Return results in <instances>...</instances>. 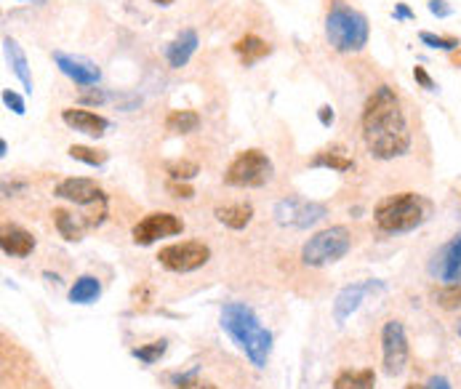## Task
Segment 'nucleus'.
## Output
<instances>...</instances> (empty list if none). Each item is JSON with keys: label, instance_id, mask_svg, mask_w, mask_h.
I'll return each mask as SVG.
<instances>
[{"label": "nucleus", "instance_id": "obj_1", "mask_svg": "<svg viewBox=\"0 0 461 389\" xmlns=\"http://www.w3.org/2000/svg\"><path fill=\"white\" fill-rule=\"evenodd\" d=\"M360 129H363L366 149L376 160H395L408 155L411 149V126H408L403 102L387 83L376 86L366 99Z\"/></svg>", "mask_w": 461, "mask_h": 389}, {"label": "nucleus", "instance_id": "obj_2", "mask_svg": "<svg viewBox=\"0 0 461 389\" xmlns=\"http://www.w3.org/2000/svg\"><path fill=\"white\" fill-rule=\"evenodd\" d=\"M222 328L229 334V339L245 352V357L256 366L264 368L270 352H272V334L258 323L256 312L243 304V301H229L222 307Z\"/></svg>", "mask_w": 461, "mask_h": 389}, {"label": "nucleus", "instance_id": "obj_3", "mask_svg": "<svg viewBox=\"0 0 461 389\" xmlns=\"http://www.w3.org/2000/svg\"><path fill=\"white\" fill-rule=\"evenodd\" d=\"M432 216V200H426L419 192H397L389 195L373 208V222L387 235L413 232Z\"/></svg>", "mask_w": 461, "mask_h": 389}, {"label": "nucleus", "instance_id": "obj_4", "mask_svg": "<svg viewBox=\"0 0 461 389\" xmlns=\"http://www.w3.org/2000/svg\"><path fill=\"white\" fill-rule=\"evenodd\" d=\"M370 24L366 14L347 6L344 0H333L326 14V40L339 54H360L368 46Z\"/></svg>", "mask_w": 461, "mask_h": 389}, {"label": "nucleus", "instance_id": "obj_5", "mask_svg": "<svg viewBox=\"0 0 461 389\" xmlns=\"http://www.w3.org/2000/svg\"><path fill=\"white\" fill-rule=\"evenodd\" d=\"M275 176V166L267 152L261 149H243L232 158V163L224 171V184L238 189H258L270 184Z\"/></svg>", "mask_w": 461, "mask_h": 389}, {"label": "nucleus", "instance_id": "obj_6", "mask_svg": "<svg viewBox=\"0 0 461 389\" xmlns=\"http://www.w3.org/2000/svg\"><path fill=\"white\" fill-rule=\"evenodd\" d=\"M352 248V235L347 227L336 224L328 229H320L314 232L310 240L304 243L301 248V261L307 267H328L336 264L339 259H344Z\"/></svg>", "mask_w": 461, "mask_h": 389}, {"label": "nucleus", "instance_id": "obj_7", "mask_svg": "<svg viewBox=\"0 0 461 389\" xmlns=\"http://www.w3.org/2000/svg\"><path fill=\"white\" fill-rule=\"evenodd\" d=\"M328 216V208L307 198H283L275 205V222L288 229H310Z\"/></svg>", "mask_w": 461, "mask_h": 389}, {"label": "nucleus", "instance_id": "obj_8", "mask_svg": "<svg viewBox=\"0 0 461 389\" xmlns=\"http://www.w3.org/2000/svg\"><path fill=\"white\" fill-rule=\"evenodd\" d=\"M211 259V248L200 240H185V243H171L166 248H160L158 261L166 267L168 272H195Z\"/></svg>", "mask_w": 461, "mask_h": 389}, {"label": "nucleus", "instance_id": "obj_9", "mask_svg": "<svg viewBox=\"0 0 461 389\" xmlns=\"http://www.w3.org/2000/svg\"><path fill=\"white\" fill-rule=\"evenodd\" d=\"M382 352H384V373L400 376L408 366V336L400 320H387L382 328Z\"/></svg>", "mask_w": 461, "mask_h": 389}, {"label": "nucleus", "instance_id": "obj_10", "mask_svg": "<svg viewBox=\"0 0 461 389\" xmlns=\"http://www.w3.org/2000/svg\"><path fill=\"white\" fill-rule=\"evenodd\" d=\"M185 232V222L176 216V214H168V211H152L144 219H139V224L133 227L131 238L136 245H152L160 238H173Z\"/></svg>", "mask_w": 461, "mask_h": 389}, {"label": "nucleus", "instance_id": "obj_11", "mask_svg": "<svg viewBox=\"0 0 461 389\" xmlns=\"http://www.w3.org/2000/svg\"><path fill=\"white\" fill-rule=\"evenodd\" d=\"M56 198H64L75 205H107V195L104 189L96 184L93 179L86 176H70V179H62L56 184Z\"/></svg>", "mask_w": 461, "mask_h": 389}, {"label": "nucleus", "instance_id": "obj_12", "mask_svg": "<svg viewBox=\"0 0 461 389\" xmlns=\"http://www.w3.org/2000/svg\"><path fill=\"white\" fill-rule=\"evenodd\" d=\"M429 275L443 280L445 285H459L461 283V235L448 240L429 261Z\"/></svg>", "mask_w": 461, "mask_h": 389}, {"label": "nucleus", "instance_id": "obj_13", "mask_svg": "<svg viewBox=\"0 0 461 389\" xmlns=\"http://www.w3.org/2000/svg\"><path fill=\"white\" fill-rule=\"evenodd\" d=\"M54 61H56V67L67 75L75 86H83V88H88V86H99V80H102V70L93 64L91 59L64 54V51H56Z\"/></svg>", "mask_w": 461, "mask_h": 389}, {"label": "nucleus", "instance_id": "obj_14", "mask_svg": "<svg viewBox=\"0 0 461 389\" xmlns=\"http://www.w3.org/2000/svg\"><path fill=\"white\" fill-rule=\"evenodd\" d=\"M62 123L67 129L77 131V133L91 136V139H102L107 133V129H110V120L104 115H96L91 110H75V107L62 110Z\"/></svg>", "mask_w": 461, "mask_h": 389}, {"label": "nucleus", "instance_id": "obj_15", "mask_svg": "<svg viewBox=\"0 0 461 389\" xmlns=\"http://www.w3.org/2000/svg\"><path fill=\"white\" fill-rule=\"evenodd\" d=\"M373 285H379V283L366 280V283L344 285V288L339 291V296L333 301V320H336V325H344V323H347V317H352V312L363 304V298H366L368 291H373Z\"/></svg>", "mask_w": 461, "mask_h": 389}, {"label": "nucleus", "instance_id": "obj_16", "mask_svg": "<svg viewBox=\"0 0 461 389\" xmlns=\"http://www.w3.org/2000/svg\"><path fill=\"white\" fill-rule=\"evenodd\" d=\"M198 46H200L198 32H195V30H182V32L166 46L168 67H171V70H182V67H187V61H189L192 54L198 51Z\"/></svg>", "mask_w": 461, "mask_h": 389}, {"label": "nucleus", "instance_id": "obj_17", "mask_svg": "<svg viewBox=\"0 0 461 389\" xmlns=\"http://www.w3.org/2000/svg\"><path fill=\"white\" fill-rule=\"evenodd\" d=\"M0 248H3L6 256L27 259L35 251V238H32V232H27L21 227H6L3 238H0Z\"/></svg>", "mask_w": 461, "mask_h": 389}, {"label": "nucleus", "instance_id": "obj_18", "mask_svg": "<svg viewBox=\"0 0 461 389\" xmlns=\"http://www.w3.org/2000/svg\"><path fill=\"white\" fill-rule=\"evenodd\" d=\"M214 216L224 224V227H229V229H245L251 219H254V205L251 203H224V205H216V211H214Z\"/></svg>", "mask_w": 461, "mask_h": 389}, {"label": "nucleus", "instance_id": "obj_19", "mask_svg": "<svg viewBox=\"0 0 461 389\" xmlns=\"http://www.w3.org/2000/svg\"><path fill=\"white\" fill-rule=\"evenodd\" d=\"M235 54L240 56V61H243L245 67H254L264 56L272 54V46H270L267 40H261L258 35H245L235 43Z\"/></svg>", "mask_w": 461, "mask_h": 389}, {"label": "nucleus", "instance_id": "obj_20", "mask_svg": "<svg viewBox=\"0 0 461 389\" xmlns=\"http://www.w3.org/2000/svg\"><path fill=\"white\" fill-rule=\"evenodd\" d=\"M3 48H6V56H8V61H11V70H14V75L19 77V83H21L27 91H32V75H30L27 54L21 51V46H19L14 37H3Z\"/></svg>", "mask_w": 461, "mask_h": 389}, {"label": "nucleus", "instance_id": "obj_21", "mask_svg": "<svg viewBox=\"0 0 461 389\" xmlns=\"http://www.w3.org/2000/svg\"><path fill=\"white\" fill-rule=\"evenodd\" d=\"M200 129V115L195 110H171L166 117V131L176 136H187Z\"/></svg>", "mask_w": 461, "mask_h": 389}, {"label": "nucleus", "instance_id": "obj_22", "mask_svg": "<svg viewBox=\"0 0 461 389\" xmlns=\"http://www.w3.org/2000/svg\"><path fill=\"white\" fill-rule=\"evenodd\" d=\"M102 296V283L93 275H80L75 280V285L70 288V301L73 304H93Z\"/></svg>", "mask_w": 461, "mask_h": 389}, {"label": "nucleus", "instance_id": "obj_23", "mask_svg": "<svg viewBox=\"0 0 461 389\" xmlns=\"http://www.w3.org/2000/svg\"><path fill=\"white\" fill-rule=\"evenodd\" d=\"M310 166L331 168V171H339V173H347V171L355 168V160L347 158L344 152H339V149H323V152H317L312 160H310Z\"/></svg>", "mask_w": 461, "mask_h": 389}, {"label": "nucleus", "instance_id": "obj_24", "mask_svg": "<svg viewBox=\"0 0 461 389\" xmlns=\"http://www.w3.org/2000/svg\"><path fill=\"white\" fill-rule=\"evenodd\" d=\"M376 387V373L370 368L363 371H341L333 381V389H373Z\"/></svg>", "mask_w": 461, "mask_h": 389}, {"label": "nucleus", "instance_id": "obj_25", "mask_svg": "<svg viewBox=\"0 0 461 389\" xmlns=\"http://www.w3.org/2000/svg\"><path fill=\"white\" fill-rule=\"evenodd\" d=\"M54 222H56V229L62 232V238L64 240H80L83 238V224L75 219V214H70V211H64V208H56L54 211Z\"/></svg>", "mask_w": 461, "mask_h": 389}, {"label": "nucleus", "instance_id": "obj_26", "mask_svg": "<svg viewBox=\"0 0 461 389\" xmlns=\"http://www.w3.org/2000/svg\"><path fill=\"white\" fill-rule=\"evenodd\" d=\"M67 152H70L73 160H80V163H86V166H91V168H102L110 160V152L96 149V147H86V144H73Z\"/></svg>", "mask_w": 461, "mask_h": 389}, {"label": "nucleus", "instance_id": "obj_27", "mask_svg": "<svg viewBox=\"0 0 461 389\" xmlns=\"http://www.w3.org/2000/svg\"><path fill=\"white\" fill-rule=\"evenodd\" d=\"M166 347L168 344L160 339V341H152V344H144V347H136L131 354H133L139 363H144V366H155V363L166 354Z\"/></svg>", "mask_w": 461, "mask_h": 389}, {"label": "nucleus", "instance_id": "obj_28", "mask_svg": "<svg viewBox=\"0 0 461 389\" xmlns=\"http://www.w3.org/2000/svg\"><path fill=\"white\" fill-rule=\"evenodd\" d=\"M166 171L171 173L173 182H189V179H195L200 173V166L192 163V160H173V163H168Z\"/></svg>", "mask_w": 461, "mask_h": 389}, {"label": "nucleus", "instance_id": "obj_29", "mask_svg": "<svg viewBox=\"0 0 461 389\" xmlns=\"http://www.w3.org/2000/svg\"><path fill=\"white\" fill-rule=\"evenodd\" d=\"M419 40L429 46V48H438V51H456L459 48V40L456 37H443L435 35V32H419Z\"/></svg>", "mask_w": 461, "mask_h": 389}, {"label": "nucleus", "instance_id": "obj_30", "mask_svg": "<svg viewBox=\"0 0 461 389\" xmlns=\"http://www.w3.org/2000/svg\"><path fill=\"white\" fill-rule=\"evenodd\" d=\"M435 298H438V304L445 307V310H459L461 288L459 285H445V288H440V291H435Z\"/></svg>", "mask_w": 461, "mask_h": 389}, {"label": "nucleus", "instance_id": "obj_31", "mask_svg": "<svg viewBox=\"0 0 461 389\" xmlns=\"http://www.w3.org/2000/svg\"><path fill=\"white\" fill-rule=\"evenodd\" d=\"M107 99H110V93L104 91V88H96V86H88L86 91H80V96H77V102H80V104H91V107L104 104Z\"/></svg>", "mask_w": 461, "mask_h": 389}, {"label": "nucleus", "instance_id": "obj_32", "mask_svg": "<svg viewBox=\"0 0 461 389\" xmlns=\"http://www.w3.org/2000/svg\"><path fill=\"white\" fill-rule=\"evenodd\" d=\"M3 104L14 112V115H24V112H27V107H24V99H21L17 91H11V88H6V91H3Z\"/></svg>", "mask_w": 461, "mask_h": 389}, {"label": "nucleus", "instance_id": "obj_33", "mask_svg": "<svg viewBox=\"0 0 461 389\" xmlns=\"http://www.w3.org/2000/svg\"><path fill=\"white\" fill-rule=\"evenodd\" d=\"M166 189L173 195V198H179V200H189V198H195V189L187 184V182H173V179H171V182L166 184Z\"/></svg>", "mask_w": 461, "mask_h": 389}, {"label": "nucleus", "instance_id": "obj_34", "mask_svg": "<svg viewBox=\"0 0 461 389\" xmlns=\"http://www.w3.org/2000/svg\"><path fill=\"white\" fill-rule=\"evenodd\" d=\"M171 384L179 389L195 387V384H198V368H192V371H187V373H173V376H171Z\"/></svg>", "mask_w": 461, "mask_h": 389}, {"label": "nucleus", "instance_id": "obj_35", "mask_svg": "<svg viewBox=\"0 0 461 389\" xmlns=\"http://www.w3.org/2000/svg\"><path fill=\"white\" fill-rule=\"evenodd\" d=\"M426 6H429V11H432V17H438V19L453 17V6H448V0H429Z\"/></svg>", "mask_w": 461, "mask_h": 389}, {"label": "nucleus", "instance_id": "obj_36", "mask_svg": "<svg viewBox=\"0 0 461 389\" xmlns=\"http://www.w3.org/2000/svg\"><path fill=\"white\" fill-rule=\"evenodd\" d=\"M413 77H416V83H419L422 88H426V91H438V83L429 77V73H426L424 67H413Z\"/></svg>", "mask_w": 461, "mask_h": 389}, {"label": "nucleus", "instance_id": "obj_37", "mask_svg": "<svg viewBox=\"0 0 461 389\" xmlns=\"http://www.w3.org/2000/svg\"><path fill=\"white\" fill-rule=\"evenodd\" d=\"M317 117H320V123L328 129V126H333V120H336V115H333V107L331 104H323L320 110H317Z\"/></svg>", "mask_w": 461, "mask_h": 389}, {"label": "nucleus", "instance_id": "obj_38", "mask_svg": "<svg viewBox=\"0 0 461 389\" xmlns=\"http://www.w3.org/2000/svg\"><path fill=\"white\" fill-rule=\"evenodd\" d=\"M392 17L397 19V21H406V19H413L416 14L408 8L406 3H397V6H395V11H392Z\"/></svg>", "mask_w": 461, "mask_h": 389}, {"label": "nucleus", "instance_id": "obj_39", "mask_svg": "<svg viewBox=\"0 0 461 389\" xmlns=\"http://www.w3.org/2000/svg\"><path fill=\"white\" fill-rule=\"evenodd\" d=\"M426 389H451V381H448L445 376H432V379L426 381Z\"/></svg>", "mask_w": 461, "mask_h": 389}, {"label": "nucleus", "instance_id": "obj_40", "mask_svg": "<svg viewBox=\"0 0 461 389\" xmlns=\"http://www.w3.org/2000/svg\"><path fill=\"white\" fill-rule=\"evenodd\" d=\"M6 155H8V142L0 139V158H6Z\"/></svg>", "mask_w": 461, "mask_h": 389}, {"label": "nucleus", "instance_id": "obj_41", "mask_svg": "<svg viewBox=\"0 0 461 389\" xmlns=\"http://www.w3.org/2000/svg\"><path fill=\"white\" fill-rule=\"evenodd\" d=\"M189 389H216V387H214V384H200V381H198L195 387H189Z\"/></svg>", "mask_w": 461, "mask_h": 389}, {"label": "nucleus", "instance_id": "obj_42", "mask_svg": "<svg viewBox=\"0 0 461 389\" xmlns=\"http://www.w3.org/2000/svg\"><path fill=\"white\" fill-rule=\"evenodd\" d=\"M152 3H158V6H171L173 0H152Z\"/></svg>", "mask_w": 461, "mask_h": 389}, {"label": "nucleus", "instance_id": "obj_43", "mask_svg": "<svg viewBox=\"0 0 461 389\" xmlns=\"http://www.w3.org/2000/svg\"><path fill=\"white\" fill-rule=\"evenodd\" d=\"M406 389H426V387H422V384H408Z\"/></svg>", "mask_w": 461, "mask_h": 389}, {"label": "nucleus", "instance_id": "obj_44", "mask_svg": "<svg viewBox=\"0 0 461 389\" xmlns=\"http://www.w3.org/2000/svg\"><path fill=\"white\" fill-rule=\"evenodd\" d=\"M27 3H46V0H27Z\"/></svg>", "mask_w": 461, "mask_h": 389}, {"label": "nucleus", "instance_id": "obj_45", "mask_svg": "<svg viewBox=\"0 0 461 389\" xmlns=\"http://www.w3.org/2000/svg\"><path fill=\"white\" fill-rule=\"evenodd\" d=\"M459 336H461V323H459Z\"/></svg>", "mask_w": 461, "mask_h": 389}]
</instances>
